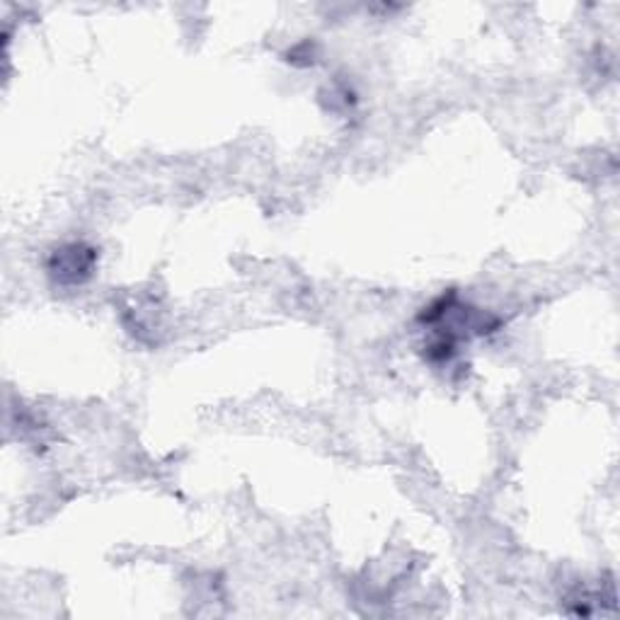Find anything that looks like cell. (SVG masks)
I'll use <instances>...</instances> for the list:
<instances>
[{
    "instance_id": "6da1fadb",
    "label": "cell",
    "mask_w": 620,
    "mask_h": 620,
    "mask_svg": "<svg viewBox=\"0 0 620 620\" xmlns=\"http://www.w3.org/2000/svg\"><path fill=\"white\" fill-rule=\"evenodd\" d=\"M95 259L97 255L93 247L83 243H71L59 247V250L51 255L49 272L56 281H61V284H81V281L93 272Z\"/></svg>"
}]
</instances>
